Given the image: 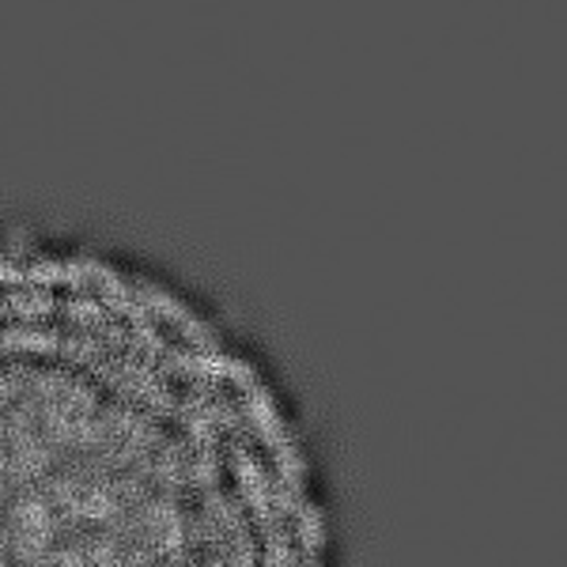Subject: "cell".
Returning <instances> with one entry per match:
<instances>
[{"label":"cell","mask_w":567,"mask_h":567,"mask_svg":"<svg viewBox=\"0 0 567 567\" xmlns=\"http://www.w3.org/2000/svg\"><path fill=\"white\" fill-rule=\"evenodd\" d=\"M235 390H239V401H243L246 427H250V435L261 439L265 451H269V458H272V465H277V481L291 492V496L303 499V462H299L296 446H291L288 432H284V420L277 413V405H272L269 390L261 386L258 374L243 379Z\"/></svg>","instance_id":"cell-1"},{"label":"cell","mask_w":567,"mask_h":567,"mask_svg":"<svg viewBox=\"0 0 567 567\" xmlns=\"http://www.w3.org/2000/svg\"><path fill=\"white\" fill-rule=\"evenodd\" d=\"M130 288H133L136 303L148 310L152 318H163V322H171V329H175L178 337H186L189 349H194V352H208V355L219 352V341H216L213 329L200 322L197 315H189V310L182 307L178 299H171L167 291L152 288V284H130Z\"/></svg>","instance_id":"cell-2"},{"label":"cell","mask_w":567,"mask_h":567,"mask_svg":"<svg viewBox=\"0 0 567 567\" xmlns=\"http://www.w3.org/2000/svg\"><path fill=\"white\" fill-rule=\"evenodd\" d=\"M291 523H296L299 556H318V548H322V518H318V511L310 507V503H299Z\"/></svg>","instance_id":"cell-3"}]
</instances>
